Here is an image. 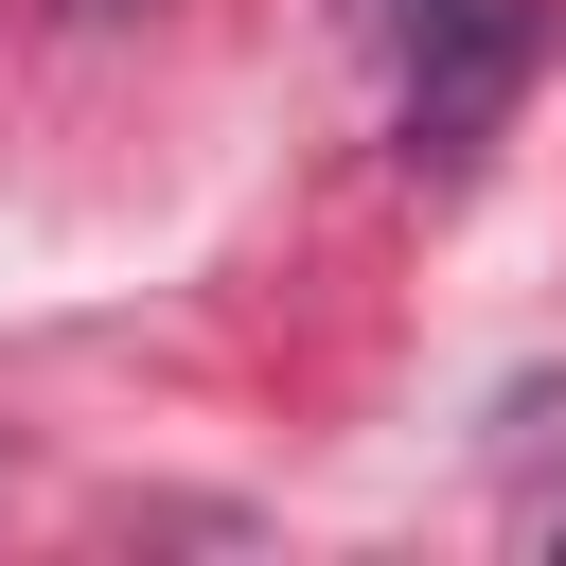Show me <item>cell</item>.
I'll use <instances>...</instances> for the list:
<instances>
[{"label":"cell","instance_id":"1","mask_svg":"<svg viewBox=\"0 0 566 566\" xmlns=\"http://www.w3.org/2000/svg\"><path fill=\"white\" fill-rule=\"evenodd\" d=\"M548 0H442V18H407V177H478L495 159V124L531 106V71H548Z\"/></svg>","mask_w":566,"mask_h":566},{"label":"cell","instance_id":"2","mask_svg":"<svg viewBox=\"0 0 566 566\" xmlns=\"http://www.w3.org/2000/svg\"><path fill=\"white\" fill-rule=\"evenodd\" d=\"M354 18H371V35H407V18H442V0H354Z\"/></svg>","mask_w":566,"mask_h":566},{"label":"cell","instance_id":"3","mask_svg":"<svg viewBox=\"0 0 566 566\" xmlns=\"http://www.w3.org/2000/svg\"><path fill=\"white\" fill-rule=\"evenodd\" d=\"M71 18H124V0H71Z\"/></svg>","mask_w":566,"mask_h":566}]
</instances>
